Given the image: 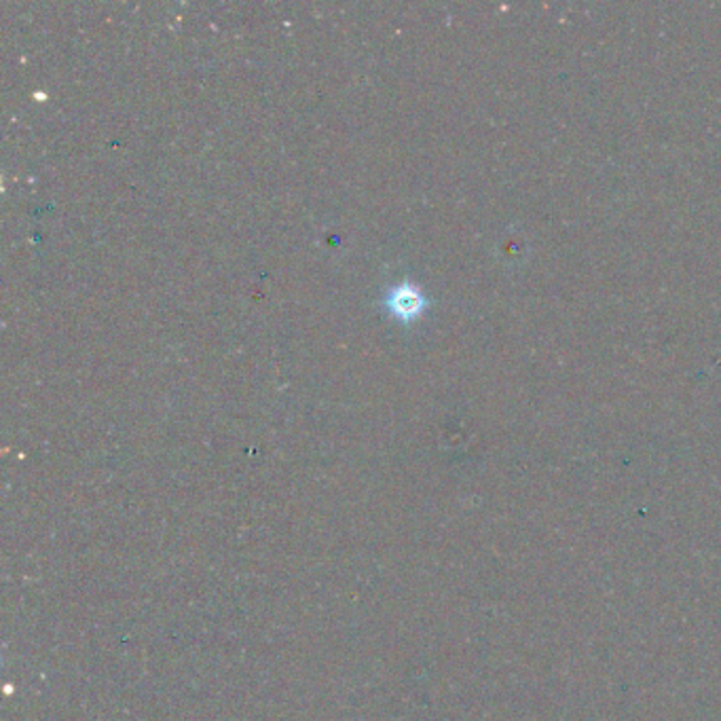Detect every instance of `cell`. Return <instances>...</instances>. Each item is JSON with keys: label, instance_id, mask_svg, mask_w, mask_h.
Wrapping results in <instances>:
<instances>
[{"label": "cell", "instance_id": "cell-1", "mask_svg": "<svg viewBox=\"0 0 721 721\" xmlns=\"http://www.w3.org/2000/svg\"><path fill=\"white\" fill-rule=\"evenodd\" d=\"M423 307H425V299H423V294L417 290L415 286H398L390 292V309L402 320L415 318L421 313Z\"/></svg>", "mask_w": 721, "mask_h": 721}]
</instances>
